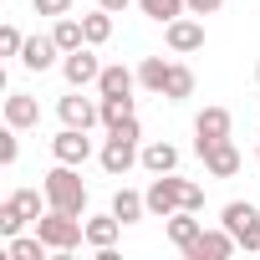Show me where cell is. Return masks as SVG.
Listing matches in <instances>:
<instances>
[{
  "instance_id": "cell-3",
  "label": "cell",
  "mask_w": 260,
  "mask_h": 260,
  "mask_svg": "<svg viewBox=\"0 0 260 260\" xmlns=\"http://www.w3.org/2000/svg\"><path fill=\"white\" fill-rule=\"evenodd\" d=\"M36 235L51 245V255H72L82 240H87V219L82 214H67V209H46L36 219Z\"/></svg>"
},
{
  "instance_id": "cell-25",
  "label": "cell",
  "mask_w": 260,
  "mask_h": 260,
  "mask_svg": "<svg viewBox=\"0 0 260 260\" xmlns=\"http://www.w3.org/2000/svg\"><path fill=\"white\" fill-rule=\"evenodd\" d=\"M51 36H56V46H61V51H77V46H87V31H82V21H72V16H56Z\"/></svg>"
},
{
  "instance_id": "cell-31",
  "label": "cell",
  "mask_w": 260,
  "mask_h": 260,
  "mask_svg": "<svg viewBox=\"0 0 260 260\" xmlns=\"http://www.w3.org/2000/svg\"><path fill=\"white\" fill-rule=\"evenodd\" d=\"M224 0H189V16H214Z\"/></svg>"
},
{
  "instance_id": "cell-8",
  "label": "cell",
  "mask_w": 260,
  "mask_h": 260,
  "mask_svg": "<svg viewBox=\"0 0 260 260\" xmlns=\"http://www.w3.org/2000/svg\"><path fill=\"white\" fill-rule=\"evenodd\" d=\"M56 117H61L67 127H97V122H102V102H92V97H82V87H72V92L56 102Z\"/></svg>"
},
{
  "instance_id": "cell-28",
  "label": "cell",
  "mask_w": 260,
  "mask_h": 260,
  "mask_svg": "<svg viewBox=\"0 0 260 260\" xmlns=\"http://www.w3.org/2000/svg\"><path fill=\"white\" fill-rule=\"evenodd\" d=\"M21 46H26L21 26H0V56H21Z\"/></svg>"
},
{
  "instance_id": "cell-21",
  "label": "cell",
  "mask_w": 260,
  "mask_h": 260,
  "mask_svg": "<svg viewBox=\"0 0 260 260\" xmlns=\"http://www.w3.org/2000/svg\"><path fill=\"white\" fill-rule=\"evenodd\" d=\"M112 214H117L122 224H138V219L148 214V199L133 194V189H117V194H112Z\"/></svg>"
},
{
  "instance_id": "cell-32",
  "label": "cell",
  "mask_w": 260,
  "mask_h": 260,
  "mask_svg": "<svg viewBox=\"0 0 260 260\" xmlns=\"http://www.w3.org/2000/svg\"><path fill=\"white\" fill-rule=\"evenodd\" d=\"M97 6H102V11H112V16H122L127 6H133V0H97Z\"/></svg>"
},
{
  "instance_id": "cell-6",
  "label": "cell",
  "mask_w": 260,
  "mask_h": 260,
  "mask_svg": "<svg viewBox=\"0 0 260 260\" xmlns=\"http://www.w3.org/2000/svg\"><path fill=\"white\" fill-rule=\"evenodd\" d=\"M41 194H46V189H16L6 204H0V235H6V240L41 219Z\"/></svg>"
},
{
  "instance_id": "cell-27",
  "label": "cell",
  "mask_w": 260,
  "mask_h": 260,
  "mask_svg": "<svg viewBox=\"0 0 260 260\" xmlns=\"http://www.w3.org/2000/svg\"><path fill=\"white\" fill-rule=\"evenodd\" d=\"M169 102H184V97H194V72L184 67V61H174V72H169V92H164Z\"/></svg>"
},
{
  "instance_id": "cell-17",
  "label": "cell",
  "mask_w": 260,
  "mask_h": 260,
  "mask_svg": "<svg viewBox=\"0 0 260 260\" xmlns=\"http://www.w3.org/2000/svg\"><path fill=\"white\" fill-rule=\"evenodd\" d=\"M133 87H138V72H127L122 61L102 67V77H97V97H133Z\"/></svg>"
},
{
  "instance_id": "cell-18",
  "label": "cell",
  "mask_w": 260,
  "mask_h": 260,
  "mask_svg": "<svg viewBox=\"0 0 260 260\" xmlns=\"http://www.w3.org/2000/svg\"><path fill=\"white\" fill-rule=\"evenodd\" d=\"M169 72H174V61H164V56H143V61H138V87H148L153 97H164V92H169Z\"/></svg>"
},
{
  "instance_id": "cell-33",
  "label": "cell",
  "mask_w": 260,
  "mask_h": 260,
  "mask_svg": "<svg viewBox=\"0 0 260 260\" xmlns=\"http://www.w3.org/2000/svg\"><path fill=\"white\" fill-rule=\"evenodd\" d=\"M255 87H260V67H255Z\"/></svg>"
},
{
  "instance_id": "cell-11",
  "label": "cell",
  "mask_w": 260,
  "mask_h": 260,
  "mask_svg": "<svg viewBox=\"0 0 260 260\" xmlns=\"http://www.w3.org/2000/svg\"><path fill=\"white\" fill-rule=\"evenodd\" d=\"M164 41H169V51H174V56H189V51H199V46H204V21L179 16V21H169V26H164Z\"/></svg>"
},
{
  "instance_id": "cell-4",
  "label": "cell",
  "mask_w": 260,
  "mask_h": 260,
  "mask_svg": "<svg viewBox=\"0 0 260 260\" xmlns=\"http://www.w3.org/2000/svg\"><path fill=\"white\" fill-rule=\"evenodd\" d=\"M102 169L112 174V179H122L127 169H133L138 158H143V148H138V117H127L122 127H112V133H107V143H102Z\"/></svg>"
},
{
  "instance_id": "cell-30",
  "label": "cell",
  "mask_w": 260,
  "mask_h": 260,
  "mask_svg": "<svg viewBox=\"0 0 260 260\" xmlns=\"http://www.w3.org/2000/svg\"><path fill=\"white\" fill-rule=\"evenodd\" d=\"M36 16H72V0H31Z\"/></svg>"
},
{
  "instance_id": "cell-23",
  "label": "cell",
  "mask_w": 260,
  "mask_h": 260,
  "mask_svg": "<svg viewBox=\"0 0 260 260\" xmlns=\"http://www.w3.org/2000/svg\"><path fill=\"white\" fill-rule=\"evenodd\" d=\"M46 250H51V245H46L41 235H31V240H26V235H11V240H6V260H41Z\"/></svg>"
},
{
  "instance_id": "cell-34",
  "label": "cell",
  "mask_w": 260,
  "mask_h": 260,
  "mask_svg": "<svg viewBox=\"0 0 260 260\" xmlns=\"http://www.w3.org/2000/svg\"><path fill=\"white\" fill-rule=\"evenodd\" d=\"M255 164H260V148H255Z\"/></svg>"
},
{
  "instance_id": "cell-14",
  "label": "cell",
  "mask_w": 260,
  "mask_h": 260,
  "mask_svg": "<svg viewBox=\"0 0 260 260\" xmlns=\"http://www.w3.org/2000/svg\"><path fill=\"white\" fill-rule=\"evenodd\" d=\"M41 122V102L31 92H11L6 97V127H16V133H26V127Z\"/></svg>"
},
{
  "instance_id": "cell-19",
  "label": "cell",
  "mask_w": 260,
  "mask_h": 260,
  "mask_svg": "<svg viewBox=\"0 0 260 260\" xmlns=\"http://www.w3.org/2000/svg\"><path fill=\"white\" fill-rule=\"evenodd\" d=\"M117 230H122V219H117L112 209H107V214H92V219H87V245H92V250H112V245H117Z\"/></svg>"
},
{
  "instance_id": "cell-16",
  "label": "cell",
  "mask_w": 260,
  "mask_h": 260,
  "mask_svg": "<svg viewBox=\"0 0 260 260\" xmlns=\"http://www.w3.org/2000/svg\"><path fill=\"white\" fill-rule=\"evenodd\" d=\"M199 209H179V214H169V240L179 245V255H189V245L204 235V219H194Z\"/></svg>"
},
{
  "instance_id": "cell-12",
  "label": "cell",
  "mask_w": 260,
  "mask_h": 260,
  "mask_svg": "<svg viewBox=\"0 0 260 260\" xmlns=\"http://www.w3.org/2000/svg\"><path fill=\"white\" fill-rule=\"evenodd\" d=\"M235 250H240V240L219 224V230H204V235L189 245V260H230Z\"/></svg>"
},
{
  "instance_id": "cell-2",
  "label": "cell",
  "mask_w": 260,
  "mask_h": 260,
  "mask_svg": "<svg viewBox=\"0 0 260 260\" xmlns=\"http://www.w3.org/2000/svg\"><path fill=\"white\" fill-rule=\"evenodd\" d=\"M41 189H46V209H67V214H82L87 209V184H82L77 164H56L41 179Z\"/></svg>"
},
{
  "instance_id": "cell-15",
  "label": "cell",
  "mask_w": 260,
  "mask_h": 260,
  "mask_svg": "<svg viewBox=\"0 0 260 260\" xmlns=\"http://www.w3.org/2000/svg\"><path fill=\"white\" fill-rule=\"evenodd\" d=\"M56 56H67V51L56 46V36H26V46H21V67H26V72H46Z\"/></svg>"
},
{
  "instance_id": "cell-10",
  "label": "cell",
  "mask_w": 260,
  "mask_h": 260,
  "mask_svg": "<svg viewBox=\"0 0 260 260\" xmlns=\"http://www.w3.org/2000/svg\"><path fill=\"white\" fill-rule=\"evenodd\" d=\"M51 153H56V164H87L92 158V138H87V127H67L61 122V133L51 138Z\"/></svg>"
},
{
  "instance_id": "cell-9",
  "label": "cell",
  "mask_w": 260,
  "mask_h": 260,
  "mask_svg": "<svg viewBox=\"0 0 260 260\" xmlns=\"http://www.w3.org/2000/svg\"><path fill=\"white\" fill-rule=\"evenodd\" d=\"M199 158H204V174L209 179H235L240 174V148L230 143V138H214V143H204V148H194Z\"/></svg>"
},
{
  "instance_id": "cell-26",
  "label": "cell",
  "mask_w": 260,
  "mask_h": 260,
  "mask_svg": "<svg viewBox=\"0 0 260 260\" xmlns=\"http://www.w3.org/2000/svg\"><path fill=\"white\" fill-rule=\"evenodd\" d=\"M82 31H87V46H102L107 36H112V11H92V16H82Z\"/></svg>"
},
{
  "instance_id": "cell-24",
  "label": "cell",
  "mask_w": 260,
  "mask_h": 260,
  "mask_svg": "<svg viewBox=\"0 0 260 260\" xmlns=\"http://www.w3.org/2000/svg\"><path fill=\"white\" fill-rule=\"evenodd\" d=\"M97 102H102V127H107V133L122 127L127 117H138V112H133V97H97Z\"/></svg>"
},
{
  "instance_id": "cell-29",
  "label": "cell",
  "mask_w": 260,
  "mask_h": 260,
  "mask_svg": "<svg viewBox=\"0 0 260 260\" xmlns=\"http://www.w3.org/2000/svg\"><path fill=\"white\" fill-rule=\"evenodd\" d=\"M16 158H21V143H16V127H6V133H0V164L11 169Z\"/></svg>"
},
{
  "instance_id": "cell-20",
  "label": "cell",
  "mask_w": 260,
  "mask_h": 260,
  "mask_svg": "<svg viewBox=\"0 0 260 260\" xmlns=\"http://www.w3.org/2000/svg\"><path fill=\"white\" fill-rule=\"evenodd\" d=\"M138 164H143L148 174H174V169H179V148L164 143V138H158V143H143V158H138Z\"/></svg>"
},
{
  "instance_id": "cell-7",
  "label": "cell",
  "mask_w": 260,
  "mask_h": 260,
  "mask_svg": "<svg viewBox=\"0 0 260 260\" xmlns=\"http://www.w3.org/2000/svg\"><path fill=\"white\" fill-rule=\"evenodd\" d=\"M61 77H67V87H97V77H102L97 51H92V46L67 51V56H61Z\"/></svg>"
},
{
  "instance_id": "cell-5",
  "label": "cell",
  "mask_w": 260,
  "mask_h": 260,
  "mask_svg": "<svg viewBox=\"0 0 260 260\" xmlns=\"http://www.w3.org/2000/svg\"><path fill=\"white\" fill-rule=\"evenodd\" d=\"M219 224L240 240V250L260 255V209H255L250 199H230V204L219 209Z\"/></svg>"
},
{
  "instance_id": "cell-13",
  "label": "cell",
  "mask_w": 260,
  "mask_h": 260,
  "mask_svg": "<svg viewBox=\"0 0 260 260\" xmlns=\"http://www.w3.org/2000/svg\"><path fill=\"white\" fill-rule=\"evenodd\" d=\"M230 127H235L230 107H204V112L194 117V148H204V143H214V138H230Z\"/></svg>"
},
{
  "instance_id": "cell-22",
  "label": "cell",
  "mask_w": 260,
  "mask_h": 260,
  "mask_svg": "<svg viewBox=\"0 0 260 260\" xmlns=\"http://www.w3.org/2000/svg\"><path fill=\"white\" fill-rule=\"evenodd\" d=\"M138 11H143L148 21H158V26H169V21H179V16H189V0H138Z\"/></svg>"
},
{
  "instance_id": "cell-1",
  "label": "cell",
  "mask_w": 260,
  "mask_h": 260,
  "mask_svg": "<svg viewBox=\"0 0 260 260\" xmlns=\"http://www.w3.org/2000/svg\"><path fill=\"white\" fill-rule=\"evenodd\" d=\"M143 199H148V214L153 219H169L179 209H204V189L189 184V179H179V174H153V184H148Z\"/></svg>"
}]
</instances>
